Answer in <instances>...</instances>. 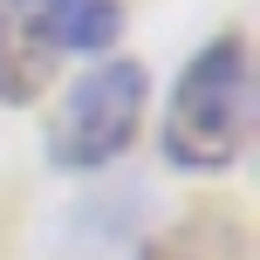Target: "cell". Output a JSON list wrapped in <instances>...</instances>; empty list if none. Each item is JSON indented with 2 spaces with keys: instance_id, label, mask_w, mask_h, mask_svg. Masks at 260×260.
<instances>
[{
  "instance_id": "cell-1",
  "label": "cell",
  "mask_w": 260,
  "mask_h": 260,
  "mask_svg": "<svg viewBox=\"0 0 260 260\" xmlns=\"http://www.w3.org/2000/svg\"><path fill=\"white\" fill-rule=\"evenodd\" d=\"M247 137H253V62H247V35L226 27L171 82L157 144L178 171H226L247 151Z\"/></svg>"
},
{
  "instance_id": "cell-2",
  "label": "cell",
  "mask_w": 260,
  "mask_h": 260,
  "mask_svg": "<svg viewBox=\"0 0 260 260\" xmlns=\"http://www.w3.org/2000/svg\"><path fill=\"white\" fill-rule=\"evenodd\" d=\"M144 103H151V82H144L137 62L110 55V62H89L76 82L62 89L48 117V157L62 171H96L137 137L144 123Z\"/></svg>"
},
{
  "instance_id": "cell-3",
  "label": "cell",
  "mask_w": 260,
  "mask_h": 260,
  "mask_svg": "<svg viewBox=\"0 0 260 260\" xmlns=\"http://www.w3.org/2000/svg\"><path fill=\"white\" fill-rule=\"evenodd\" d=\"M55 76L48 0H0V103H35Z\"/></svg>"
},
{
  "instance_id": "cell-4",
  "label": "cell",
  "mask_w": 260,
  "mask_h": 260,
  "mask_svg": "<svg viewBox=\"0 0 260 260\" xmlns=\"http://www.w3.org/2000/svg\"><path fill=\"white\" fill-rule=\"evenodd\" d=\"M48 35H55V55H89L103 62V48H117L123 35V7L117 0H48Z\"/></svg>"
},
{
  "instance_id": "cell-5",
  "label": "cell",
  "mask_w": 260,
  "mask_h": 260,
  "mask_svg": "<svg viewBox=\"0 0 260 260\" xmlns=\"http://www.w3.org/2000/svg\"><path fill=\"white\" fill-rule=\"evenodd\" d=\"M137 260H253V253H247V233L233 219H185L171 233L144 240Z\"/></svg>"
}]
</instances>
